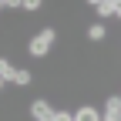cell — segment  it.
Returning <instances> with one entry per match:
<instances>
[{
    "instance_id": "1",
    "label": "cell",
    "mask_w": 121,
    "mask_h": 121,
    "mask_svg": "<svg viewBox=\"0 0 121 121\" xmlns=\"http://www.w3.org/2000/svg\"><path fill=\"white\" fill-rule=\"evenodd\" d=\"M54 40H57V30H54V27L37 30V34L30 37V57H47V51H51Z\"/></svg>"
},
{
    "instance_id": "4",
    "label": "cell",
    "mask_w": 121,
    "mask_h": 121,
    "mask_svg": "<svg viewBox=\"0 0 121 121\" xmlns=\"http://www.w3.org/2000/svg\"><path fill=\"white\" fill-rule=\"evenodd\" d=\"M74 121H101V111H98V108H91V104H84V108L74 111Z\"/></svg>"
},
{
    "instance_id": "9",
    "label": "cell",
    "mask_w": 121,
    "mask_h": 121,
    "mask_svg": "<svg viewBox=\"0 0 121 121\" xmlns=\"http://www.w3.org/2000/svg\"><path fill=\"white\" fill-rule=\"evenodd\" d=\"M54 121H74V114H67V111H57V114H54Z\"/></svg>"
},
{
    "instance_id": "6",
    "label": "cell",
    "mask_w": 121,
    "mask_h": 121,
    "mask_svg": "<svg viewBox=\"0 0 121 121\" xmlns=\"http://www.w3.org/2000/svg\"><path fill=\"white\" fill-rule=\"evenodd\" d=\"M104 34H108L104 24H91V27H87V37H91V40H104Z\"/></svg>"
},
{
    "instance_id": "8",
    "label": "cell",
    "mask_w": 121,
    "mask_h": 121,
    "mask_svg": "<svg viewBox=\"0 0 121 121\" xmlns=\"http://www.w3.org/2000/svg\"><path fill=\"white\" fill-rule=\"evenodd\" d=\"M44 4H40V0H24V4H20V10H40Z\"/></svg>"
},
{
    "instance_id": "10",
    "label": "cell",
    "mask_w": 121,
    "mask_h": 121,
    "mask_svg": "<svg viewBox=\"0 0 121 121\" xmlns=\"http://www.w3.org/2000/svg\"><path fill=\"white\" fill-rule=\"evenodd\" d=\"M118 17H121V0H118Z\"/></svg>"
},
{
    "instance_id": "3",
    "label": "cell",
    "mask_w": 121,
    "mask_h": 121,
    "mask_svg": "<svg viewBox=\"0 0 121 121\" xmlns=\"http://www.w3.org/2000/svg\"><path fill=\"white\" fill-rule=\"evenodd\" d=\"M91 7L98 17H118V0H94Z\"/></svg>"
},
{
    "instance_id": "2",
    "label": "cell",
    "mask_w": 121,
    "mask_h": 121,
    "mask_svg": "<svg viewBox=\"0 0 121 121\" xmlns=\"http://www.w3.org/2000/svg\"><path fill=\"white\" fill-rule=\"evenodd\" d=\"M30 114H34V121H54L57 111H54L44 98H37V101H30Z\"/></svg>"
},
{
    "instance_id": "7",
    "label": "cell",
    "mask_w": 121,
    "mask_h": 121,
    "mask_svg": "<svg viewBox=\"0 0 121 121\" xmlns=\"http://www.w3.org/2000/svg\"><path fill=\"white\" fill-rule=\"evenodd\" d=\"M30 81H34V74H30L27 67H17V78H13V84H20V87H24V84H30Z\"/></svg>"
},
{
    "instance_id": "5",
    "label": "cell",
    "mask_w": 121,
    "mask_h": 121,
    "mask_svg": "<svg viewBox=\"0 0 121 121\" xmlns=\"http://www.w3.org/2000/svg\"><path fill=\"white\" fill-rule=\"evenodd\" d=\"M13 78H17V67H13L10 60L4 57V60H0V81H4V84H10Z\"/></svg>"
}]
</instances>
